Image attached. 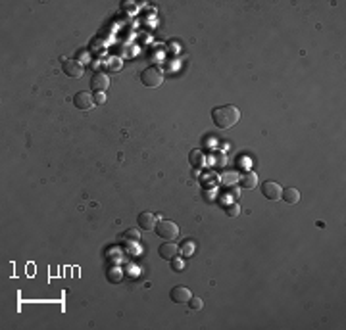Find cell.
Listing matches in <instances>:
<instances>
[{
	"label": "cell",
	"mask_w": 346,
	"mask_h": 330,
	"mask_svg": "<svg viewBox=\"0 0 346 330\" xmlns=\"http://www.w3.org/2000/svg\"><path fill=\"white\" fill-rule=\"evenodd\" d=\"M158 252H160V257L162 259H166V261H173L177 256H179V246L175 242H172V240H168V242H164L160 248H158Z\"/></svg>",
	"instance_id": "cell-7"
},
{
	"label": "cell",
	"mask_w": 346,
	"mask_h": 330,
	"mask_svg": "<svg viewBox=\"0 0 346 330\" xmlns=\"http://www.w3.org/2000/svg\"><path fill=\"white\" fill-rule=\"evenodd\" d=\"M172 269H175V271H181L183 269V261H179L177 257L172 261Z\"/></svg>",
	"instance_id": "cell-18"
},
{
	"label": "cell",
	"mask_w": 346,
	"mask_h": 330,
	"mask_svg": "<svg viewBox=\"0 0 346 330\" xmlns=\"http://www.w3.org/2000/svg\"><path fill=\"white\" fill-rule=\"evenodd\" d=\"M154 230H156V234H158L160 238H164V240H175V238L179 236V226H177V223L168 221V219L158 221V225H156Z\"/></svg>",
	"instance_id": "cell-3"
},
{
	"label": "cell",
	"mask_w": 346,
	"mask_h": 330,
	"mask_svg": "<svg viewBox=\"0 0 346 330\" xmlns=\"http://www.w3.org/2000/svg\"><path fill=\"white\" fill-rule=\"evenodd\" d=\"M239 119H241V111H239L237 106L233 104L217 106V108L212 110V121L219 129H231L239 123Z\"/></svg>",
	"instance_id": "cell-1"
},
{
	"label": "cell",
	"mask_w": 346,
	"mask_h": 330,
	"mask_svg": "<svg viewBox=\"0 0 346 330\" xmlns=\"http://www.w3.org/2000/svg\"><path fill=\"white\" fill-rule=\"evenodd\" d=\"M189 307L192 309V311H200L202 307H204V301L200 299V297H196V295H192L189 299Z\"/></svg>",
	"instance_id": "cell-15"
},
{
	"label": "cell",
	"mask_w": 346,
	"mask_h": 330,
	"mask_svg": "<svg viewBox=\"0 0 346 330\" xmlns=\"http://www.w3.org/2000/svg\"><path fill=\"white\" fill-rule=\"evenodd\" d=\"M281 200L285 202V204H298V200H300V192L293 188V186H289V188H283L281 192Z\"/></svg>",
	"instance_id": "cell-12"
},
{
	"label": "cell",
	"mask_w": 346,
	"mask_h": 330,
	"mask_svg": "<svg viewBox=\"0 0 346 330\" xmlns=\"http://www.w3.org/2000/svg\"><path fill=\"white\" fill-rule=\"evenodd\" d=\"M183 252H185V254H187V256H189L190 252H192V244H189V240H187V244H185V246H183Z\"/></svg>",
	"instance_id": "cell-19"
},
{
	"label": "cell",
	"mask_w": 346,
	"mask_h": 330,
	"mask_svg": "<svg viewBox=\"0 0 346 330\" xmlns=\"http://www.w3.org/2000/svg\"><path fill=\"white\" fill-rule=\"evenodd\" d=\"M138 226L142 228V230H154L156 225H158V217H156V213L152 211H142L140 215H138Z\"/></svg>",
	"instance_id": "cell-8"
},
{
	"label": "cell",
	"mask_w": 346,
	"mask_h": 330,
	"mask_svg": "<svg viewBox=\"0 0 346 330\" xmlns=\"http://www.w3.org/2000/svg\"><path fill=\"white\" fill-rule=\"evenodd\" d=\"M140 81H142L144 87L158 88L164 83V73H162V70L158 66H150V68H146L140 73Z\"/></svg>",
	"instance_id": "cell-2"
},
{
	"label": "cell",
	"mask_w": 346,
	"mask_h": 330,
	"mask_svg": "<svg viewBox=\"0 0 346 330\" xmlns=\"http://www.w3.org/2000/svg\"><path fill=\"white\" fill-rule=\"evenodd\" d=\"M170 297H172L173 303H189L192 294H190V290L187 286H175L172 292H170Z\"/></svg>",
	"instance_id": "cell-9"
},
{
	"label": "cell",
	"mask_w": 346,
	"mask_h": 330,
	"mask_svg": "<svg viewBox=\"0 0 346 330\" xmlns=\"http://www.w3.org/2000/svg\"><path fill=\"white\" fill-rule=\"evenodd\" d=\"M106 102V94L104 92H94V104H104Z\"/></svg>",
	"instance_id": "cell-17"
},
{
	"label": "cell",
	"mask_w": 346,
	"mask_h": 330,
	"mask_svg": "<svg viewBox=\"0 0 346 330\" xmlns=\"http://www.w3.org/2000/svg\"><path fill=\"white\" fill-rule=\"evenodd\" d=\"M189 163L190 165H194V167H204V163H206V156H204V152L202 150H190L189 154Z\"/></svg>",
	"instance_id": "cell-13"
},
{
	"label": "cell",
	"mask_w": 346,
	"mask_h": 330,
	"mask_svg": "<svg viewBox=\"0 0 346 330\" xmlns=\"http://www.w3.org/2000/svg\"><path fill=\"white\" fill-rule=\"evenodd\" d=\"M241 186L242 188H248V190L256 188L258 186V175L254 171H244L241 175Z\"/></svg>",
	"instance_id": "cell-11"
},
{
	"label": "cell",
	"mask_w": 346,
	"mask_h": 330,
	"mask_svg": "<svg viewBox=\"0 0 346 330\" xmlns=\"http://www.w3.org/2000/svg\"><path fill=\"white\" fill-rule=\"evenodd\" d=\"M121 238H125V240H133V242H137L138 238H140V230H138V228H129V230H125V232L121 234Z\"/></svg>",
	"instance_id": "cell-14"
},
{
	"label": "cell",
	"mask_w": 346,
	"mask_h": 330,
	"mask_svg": "<svg viewBox=\"0 0 346 330\" xmlns=\"http://www.w3.org/2000/svg\"><path fill=\"white\" fill-rule=\"evenodd\" d=\"M239 213H241V209H239V206H237V204H235V206H229V208H227V215H229V217H237Z\"/></svg>",
	"instance_id": "cell-16"
},
{
	"label": "cell",
	"mask_w": 346,
	"mask_h": 330,
	"mask_svg": "<svg viewBox=\"0 0 346 330\" xmlns=\"http://www.w3.org/2000/svg\"><path fill=\"white\" fill-rule=\"evenodd\" d=\"M73 106L77 110H90L94 106V96L90 92H86V90H81V92H77L73 96Z\"/></svg>",
	"instance_id": "cell-6"
},
{
	"label": "cell",
	"mask_w": 346,
	"mask_h": 330,
	"mask_svg": "<svg viewBox=\"0 0 346 330\" xmlns=\"http://www.w3.org/2000/svg\"><path fill=\"white\" fill-rule=\"evenodd\" d=\"M281 184L275 183V181H265V183H261V194L267 198V200H271V202H275V200H281Z\"/></svg>",
	"instance_id": "cell-4"
},
{
	"label": "cell",
	"mask_w": 346,
	"mask_h": 330,
	"mask_svg": "<svg viewBox=\"0 0 346 330\" xmlns=\"http://www.w3.org/2000/svg\"><path fill=\"white\" fill-rule=\"evenodd\" d=\"M108 87H110V77H108V73L96 71V73L90 77V88H92L94 92H106Z\"/></svg>",
	"instance_id": "cell-5"
},
{
	"label": "cell",
	"mask_w": 346,
	"mask_h": 330,
	"mask_svg": "<svg viewBox=\"0 0 346 330\" xmlns=\"http://www.w3.org/2000/svg\"><path fill=\"white\" fill-rule=\"evenodd\" d=\"M64 73H66L68 77H73V79L81 77V75H83V66H81V62H77V60H64Z\"/></svg>",
	"instance_id": "cell-10"
}]
</instances>
